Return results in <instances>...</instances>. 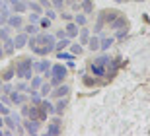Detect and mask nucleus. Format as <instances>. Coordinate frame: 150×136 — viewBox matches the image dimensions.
Here are the masks:
<instances>
[{"instance_id": "2f4dec72", "label": "nucleus", "mask_w": 150, "mask_h": 136, "mask_svg": "<svg viewBox=\"0 0 150 136\" xmlns=\"http://www.w3.org/2000/svg\"><path fill=\"white\" fill-rule=\"evenodd\" d=\"M84 84H86V86H96V84H98V80H96V78H90V76H86V74H84Z\"/></svg>"}, {"instance_id": "39448f33", "label": "nucleus", "mask_w": 150, "mask_h": 136, "mask_svg": "<svg viewBox=\"0 0 150 136\" xmlns=\"http://www.w3.org/2000/svg\"><path fill=\"white\" fill-rule=\"evenodd\" d=\"M68 92H70V87H68L67 84H59V86H55V89H53L51 93H53L55 97H67Z\"/></svg>"}, {"instance_id": "20e7f679", "label": "nucleus", "mask_w": 150, "mask_h": 136, "mask_svg": "<svg viewBox=\"0 0 150 136\" xmlns=\"http://www.w3.org/2000/svg\"><path fill=\"white\" fill-rule=\"evenodd\" d=\"M62 132V128H61V119H55L51 125H47V134H51V136H59Z\"/></svg>"}, {"instance_id": "412c9836", "label": "nucleus", "mask_w": 150, "mask_h": 136, "mask_svg": "<svg viewBox=\"0 0 150 136\" xmlns=\"http://www.w3.org/2000/svg\"><path fill=\"white\" fill-rule=\"evenodd\" d=\"M51 92H53V86H51V82H47V84H41V87H39V95L47 97Z\"/></svg>"}, {"instance_id": "a878e982", "label": "nucleus", "mask_w": 150, "mask_h": 136, "mask_svg": "<svg viewBox=\"0 0 150 136\" xmlns=\"http://www.w3.org/2000/svg\"><path fill=\"white\" fill-rule=\"evenodd\" d=\"M86 22H88V18H86V14H76V16H74V23H76V25H86Z\"/></svg>"}, {"instance_id": "aec40b11", "label": "nucleus", "mask_w": 150, "mask_h": 136, "mask_svg": "<svg viewBox=\"0 0 150 136\" xmlns=\"http://www.w3.org/2000/svg\"><path fill=\"white\" fill-rule=\"evenodd\" d=\"M68 45H70V37H62L55 43V51H64Z\"/></svg>"}, {"instance_id": "6e6552de", "label": "nucleus", "mask_w": 150, "mask_h": 136, "mask_svg": "<svg viewBox=\"0 0 150 136\" xmlns=\"http://www.w3.org/2000/svg\"><path fill=\"white\" fill-rule=\"evenodd\" d=\"M109 27H111V29H121V27H127V18L123 16V14H119V16H117L111 23H109Z\"/></svg>"}, {"instance_id": "a19ab883", "label": "nucleus", "mask_w": 150, "mask_h": 136, "mask_svg": "<svg viewBox=\"0 0 150 136\" xmlns=\"http://www.w3.org/2000/svg\"><path fill=\"white\" fill-rule=\"evenodd\" d=\"M61 16H62V20H67V22H72V20H74V16H70V14H64V12H62Z\"/></svg>"}, {"instance_id": "f704fd0d", "label": "nucleus", "mask_w": 150, "mask_h": 136, "mask_svg": "<svg viewBox=\"0 0 150 136\" xmlns=\"http://www.w3.org/2000/svg\"><path fill=\"white\" fill-rule=\"evenodd\" d=\"M12 89H14V87H12L10 84H8V82H6V84H2V93H6V95H10V93H12Z\"/></svg>"}, {"instance_id": "b1692460", "label": "nucleus", "mask_w": 150, "mask_h": 136, "mask_svg": "<svg viewBox=\"0 0 150 136\" xmlns=\"http://www.w3.org/2000/svg\"><path fill=\"white\" fill-rule=\"evenodd\" d=\"M103 25H105V20H103V16L101 14H98V20H96V25H94V31H101L103 29Z\"/></svg>"}, {"instance_id": "79ce46f5", "label": "nucleus", "mask_w": 150, "mask_h": 136, "mask_svg": "<svg viewBox=\"0 0 150 136\" xmlns=\"http://www.w3.org/2000/svg\"><path fill=\"white\" fill-rule=\"evenodd\" d=\"M39 4L43 8H51V0H39Z\"/></svg>"}, {"instance_id": "c9c22d12", "label": "nucleus", "mask_w": 150, "mask_h": 136, "mask_svg": "<svg viewBox=\"0 0 150 136\" xmlns=\"http://www.w3.org/2000/svg\"><path fill=\"white\" fill-rule=\"evenodd\" d=\"M45 16L49 18V20H55V18H57V12L51 10V8H45Z\"/></svg>"}, {"instance_id": "2eb2a0df", "label": "nucleus", "mask_w": 150, "mask_h": 136, "mask_svg": "<svg viewBox=\"0 0 150 136\" xmlns=\"http://www.w3.org/2000/svg\"><path fill=\"white\" fill-rule=\"evenodd\" d=\"M80 8L84 14H92L94 12V2L92 0H80Z\"/></svg>"}, {"instance_id": "0eeeda50", "label": "nucleus", "mask_w": 150, "mask_h": 136, "mask_svg": "<svg viewBox=\"0 0 150 136\" xmlns=\"http://www.w3.org/2000/svg\"><path fill=\"white\" fill-rule=\"evenodd\" d=\"M8 25L12 27V29H22V23H23V20H22V16L20 14H16V16H10L8 18Z\"/></svg>"}, {"instance_id": "9d476101", "label": "nucleus", "mask_w": 150, "mask_h": 136, "mask_svg": "<svg viewBox=\"0 0 150 136\" xmlns=\"http://www.w3.org/2000/svg\"><path fill=\"white\" fill-rule=\"evenodd\" d=\"M33 70L43 74V72L51 70V62H49V60H37V62H33Z\"/></svg>"}, {"instance_id": "7ed1b4c3", "label": "nucleus", "mask_w": 150, "mask_h": 136, "mask_svg": "<svg viewBox=\"0 0 150 136\" xmlns=\"http://www.w3.org/2000/svg\"><path fill=\"white\" fill-rule=\"evenodd\" d=\"M10 12H12V8L8 6V2H2V4H0V25H6L8 18L12 16Z\"/></svg>"}, {"instance_id": "e433bc0d", "label": "nucleus", "mask_w": 150, "mask_h": 136, "mask_svg": "<svg viewBox=\"0 0 150 136\" xmlns=\"http://www.w3.org/2000/svg\"><path fill=\"white\" fill-rule=\"evenodd\" d=\"M51 4L55 6L57 10H62V6H64V0H51Z\"/></svg>"}, {"instance_id": "8fccbe9b", "label": "nucleus", "mask_w": 150, "mask_h": 136, "mask_svg": "<svg viewBox=\"0 0 150 136\" xmlns=\"http://www.w3.org/2000/svg\"><path fill=\"white\" fill-rule=\"evenodd\" d=\"M134 2H142V0H134Z\"/></svg>"}, {"instance_id": "7c9ffc66", "label": "nucleus", "mask_w": 150, "mask_h": 136, "mask_svg": "<svg viewBox=\"0 0 150 136\" xmlns=\"http://www.w3.org/2000/svg\"><path fill=\"white\" fill-rule=\"evenodd\" d=\"M28 8H31V10L37 12V14H41V12H43V10H41L43 6H41V4H35V2H28Z\"/></svg>"}, {"instance_id": "c756f323", "label": "nucleus", "mask_w": 150, "mask_h": 136, "mask_svg": "<svg viewBox=\"0 0 150 136\" xmlns=\"http://www.w3.org/2000/svg\"><path fill=\"white\" fill-rule=\"evenodd\" d=\"M57 56H59L61 60H72V56H74V54H72V53L68 54V53H62V51H57Z\"/></svg>"}, {"instance_id": "dca6fc26", "label": "nucleus", "mask_w": 150, "mask_h": 136, "mask_svg": "<svg viewBox=\"0 0 150 136\" xmlns=\"http://www.w3.org/2000/svg\"><path fill=\"white\" fill-rule=\"evenodd\" d=\"M67 105H68L67 97H64V99L59 97V103L55 105V115H57V117H61V115H62V111H64V107H67Z\"/></svg>"}, {"instance_id": "a211bd4d", "label": "nucleus", "mask_w": 150, "mask_h": 136, "mask_svg": "<svg viewBox=\"0 0 150 136\" xmlns=\"http://www.w3.org/2000/svg\"><path fill=\"white\" fill-rule=\"evenodd\" d=\"M113 43H115V37H103V39H100V49L101 51H107Z\"/></svg>"}, {"instance_id": "72a5a7b5", "label": "nucleus", "mask_w": 150, "mask_h": 136, "mask_svg": "<svg viewBox=\"0 0 150 136\" xmlns=\"http://www.w3.org/2000/svg\"><path fill=\"white\" fill-rule=\"evenodd\" d=\"M70 49H72V54H80V53H82V45H80V43H72Z\"/></svg>"}, {"instance_id": "bb28decb", "label": "nucleus", "mask_w": 150, "mask_h": 136, "mask_svg": "<svg viewBox=\"0 0 150 136\" xmlns=\"http://www.w3.org/2000/svg\"><path fill=\"white\" fill-rule=\"evenodd\" d=\"M28 119H39V107L33 105V107L28 109Z\"/></svg>"}, {"instance_id": "f03ea898", "label": "nucleus", "mask_w": 150, "mask_h": 136, "mask_svg": "<svg viewBox=\"0 0 150 136\" xmlns=\"http://www.w3.org/2000/svg\"><path fill=\"white\" fill-rule=\"evenodd\" d=\"M39 123H41L39 119H28V120H23L22 125H23V128H25L28 134H37L39 132Z\"/></svg>"}, {"instance_id": "c03bdc74", "label": "nucleus", "mask_w": 150, "mask_h": 136, "mask_svg": "<svg viewBox=\"0 0 150 136\" xmlns=\"http://www.w3.org/2000/svg\"><path fill=\"white\" fill-rule=\"evenodd\" d=\"M64 2H67V4H70V6H74V8H76V0H64Z\"/></svg>"}, {"instance_id": "ea45409f", "label": "nucleus", "mask_w": 150, "mask_h": 136, "mask_svg": "<svg viewBox=\"0 0 150 136\" xmlns=\"http://www.w3.org/2000/svg\"><path fill=\"white\" fill-rule=\"evenodd\" d=\"M39 22V14H31L29 16V23H37Z\"/></svg>"}, {"instance_id": "4468645a", "label": "nucleus", "mask_w": 150, "mask_h": 136, "mask_svg": "<svg viewBox=\"0 0 150 136\" xmlns=\"http://www.w3.org/2000/svg\"><path fill=\"white\" fill-rule=\"evenodd\" d=\"M25 10H28V4L22 2V0H16V2L12 4V12H16V14H23Z\"/></svg>"}, {"instance_id": "4c0bfd02", "label": "nucleus", "mask_w": 150, "mask_h": 136, "mask_svg": "<svg viewBox=\"0 0 150 136\" xmlns=\"http://www.w3.org/2000/svg\"><path fill=\"white\" fill-rule=\"evenodd\" d=\"M16 89H18V92H31V89H29V86H25V84H18Z\"/></svg>"}, {"instance_id": "cd10ccee", "label": "nucleus", "mask_w": 150, "mask_h": 136, "mask_svg": "<svg viewBox=\"0 0 150 136\" xmlns=\"http://www.w3.org/2000/svg\"><path fill=\"white\" fill-rule=\"evenodd\" d=\"M23 31L28 33V35H37V31H39V27L35 25V23H29V25H25V29Z\"/></svg>"}, {"instance_id": "f3484780", "label": "nucleus", "mask_w": 150, "mask_h": 136, "mask_svg": "<svg viewBox=\"0 0 150 136\" xmlns=\"http://www.w3.org/2000/svg\"><path fill=\"white\" fill-rule=\"evenodd\" d=\"M14 76H16V66H8V68L2 72V80L4 82H10Z\"/></svg>"}, {"instance_id": "3c124183", "label": "nucleus", "mask_w": 150, "mask_h": 136, "mask_svg": "<svg viewBox=\"0 0 150 136\" xmlns=\"http://www.w3.org/2000/svg\"><path fill=\"white\" fill-rule=\"evenodd\" d=\"M2 2H4V0H0V4H2Z\"/></svg>"}, {"instance_id": "37998d69", "label": "nucleus", "mask_w": 150, "mask_h": 136, "mask_svg": "<svg viewBox=\"0 0 150 136\" xmlns=\"http://www.w3.org/2000/svg\"><path fill=\"white\" fill-rule=\"evenodd\" d=\"M57 37H59V39L67 37V31H64V29H61V31H57Z\"/></svg>"}, {"instance_id": "a18cd8bd", "label": "nucleus", "mask_w": 150, "mask_h": 136, "mask_svg": "<svg viewBox=\"0 0 150 136\" xmlns=\"http://www.w3.org/2000/svg\"><path fill=\"white\" fill-rule=\"evenodd\" d=\"M2 56H4V47L0 45V58H2Z\"/></svg>"}, {"instance_id": "ddd939ff", "label": "nucleus", "mask_w": 150, "mask_h": 136, "mask_svg": "<svg viewBox=\"0 0 150 136\" xmlns=\"http://www.w3.org/2000/svg\"><path fill=\"white\" fill-rule=\"evenodd\" d=\"M64 31H67V37L72 39V37H76V35H78V31H80V29H78V25L74 23V20H72V22H68V23H67Z\"/></svg>"}, {"instance_id": "9b49d317", "label": "nucleus", "mask_w": 150, "mask_h": 136, "mask_svg": "<svg viewBox=\"0 0 150 136\" xmlns=\"http://www.w3.org/2000/svg\"><path fill=\"white\" fill-rule=\"evenodd\" d=\"M90 72L94 76H105V66L98 64V62H90Z\"/></svg>"}, {"instance_id": "5701e85b", "label": "nucleus", "mask_w": 150, "mask_h": 136, "mask_svg": "<svg viewBox=\"0 0 150 136\" xmlns=\"http://www.w3.org/2000/svg\"><path fill=\"white\" fill-rule=\"evenodd\" d=\"M88 39H90V31L82 25V29H80V45H88Z\"/></svg>"}, {"instance_id": "f257e3e1", "label": "nucleus", "mask_w": 150, "mask_h": 136, "mask_svg": "<svg viewBox=\"0 0 150 136\" xmlns=\"http://www.w3.org/2000/svg\"><path fill=\"white\" fill-rule=\"evenodd\" d=\"M31 72H33V60L31 58H20L16 64V76L23 78V80H31Z\"/></svg>"}, {"instance_id": "473e14b6", "label": "nucleus", "mask_w": 150, "mask_h": 136, "mask_svg": "<svg viewBox=\"0 0 150 136\" xmlns=\"http://www.w3.org/2000/svg\"><path fill=\"white\" fill-rule=\"evenodd\" d=\"M0 115H10V107H6V103L4 101H0Z\"/></svg>"}, {"instance_id": "6ab92c4d", "label": "nucleus", "mask_w": 150, "mask_h": 136, "mask_svg": "<svg viewBox=\"0 0 150 136\" xmlns=\"http://www.w3.org/2000/svg\"><path fill=\"white\" fill-rule=\"evenodd\" d=\"M2 45H4V54H12L14 53V49H16V47H14V39H4V41H2Z\"/></svg>"}, {"instance_id": "58836bf2", "label": "nucleus", "mask_w": 150, "mask_h": 136, "mask_svg": "<svg viewBox=\"0 0 150 136\" xmlns=\"http://www.w3.org/2000/svg\"><path fill=\"white\" fill-rule=\"evenodd\" d=\"M125 35H127V27H121V29H119V33H117L115 37H117V39H123Z\"/></svg>"}, {"instance_id": "de8ad7c7", "label": "nucleus", "mask_w": 150, "mask_h": 136, "mask_svg": "<svg viewBox=\"0 0 150 136\" xmlns=\"http://www.w3.org/2000/svg\"><path fill=\"white\" fill-rule=\"evenodd\" d=\"M4 2H8V4L12 6V4H14V2H16V0H4Z\"/></svg>"}, {"instance_id": "4be33fe9", "label": "nucleus", "mask_w": 150, "mask_h": 136, "mask_svg": "<svg viewBox=\"0 0 150 136\" xmlns=\"http://www.w3.org/2000/svg\"><path fill=\"white\" fill-rule=\"evenodd\" d=\"M41 84H43V78H41V76H33V78H31V86H29V89H35V92H39Z\"/></svg>"}, {"instance_id": "c85d7f7f", "label": "nucleus", "mask_w": 150, "mask_h": 136, "mask_svg": "<svg viewBox=\"0 0 150 136\" xmlns=\"http://www.w3.org/2000/svg\"><path fill=\"white\" fill-rule=\"evenodd\" d=\"M51 22H53V20H49L47 16H45V18H39V25L43 27V29H47V27H51Z\"/></svg>"}, {"instance_id": "423d86ee", "label": "nucleus", "mask_w": 150, "mask_h": 136, "mask_svg": "<svg viewBox=\"0 0 150 136\" xmlns=\"http://www.w3.org/2000/svg\"><path fill=\"white\" fill-rule=\"evenodd\" d=\"M28 39H29L28 33H18L16 37H14V47H16V49H22V47H25V45H28Z\"/></svg>"}, {"instance_id": "393cba45", "label": "nucleus", "mask_w": 150, "mask_h": 136, "mask_svg": "<svg viewBox=\"0 0 150 136\" xmlns=\"http://www.w3.org/2000/svg\"><path fill=\"white\" fill-rule=\"evenodd\" d=\"M88 47H90V51H98L100 49V37H90L88 39Z\"/></svg>"}, {"instance_id": "49530a36", "label": "nucleus", "mask_w": 150, "mask_h": 136, "mask_svg": "<svg viewBox=\"0 0 150 136\" xmlns=\"http://www.w3.org/2000/svg\"><path fill=\"white\" fill-rule=\"evenodd\" d=\"M2 126H4V119H2V117H0V128H2Z\"/></svg>"}, {"instance_id": "f8f14e48", "label": "nucleus", "mask_w": 150, "mask_h": 136, "mask_svg": "<svg viewBox=\"0 0 150 136\" xmlns=\"http://www.w3.org/2000/svg\"><path fill=\"white\" fill-rule=\"evenodd\" d=\"M119 14H121L119 10H103V12H101V16H103V20H105L107 25H109V23H111L113 20H115V18L119 16Z\"/></svg>"}, {"instance_id": "1a4fd4ad", "label": "nucleus", "mask_w": 150, "mask_h": 136, "mask_svg": "<svg viewBox=\"0 0 150 136\" xmlns=\"http://www.w3.org/2000/svg\"><path fill=\"white\" fill-rule=\"evenodd\" d=\"M10 99H12V103H14V105H23V103H25V95H23L22 92H16V89H12Z\"/></svg>"}, {"instance_id": "09e8293b", "label": "nucleus", "mask_w": 150, "mask_h": 136, "mask_svg": "<svg viewBox=\"0 0 150 136\" xmlns=\"http://www.w3.org/2000/svg\"><path fill=\"white\" fill-rule=\"evenodd\" d=\"M115 2H127V0H115Z\"/></svg>"}]
</instances>
